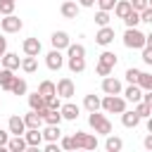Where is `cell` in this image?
Returning <instances> with one entry per match:
<instances>
[{"instance_id": "cell-40", "label": "cell", "mask_w": 152, "mask_h": 152, "mask_svg": "<svg viewBox=\"0 0 152 152\" xmlns=\"http://www.w3.org/2000/svg\"><path fill=\"white\" fill-rule=\"evenodd\" d=\"M142 62L145 64H152V45H142Z\"/></svg>"}, {"instance_id": "cell-26", "label": "cell", "mask_w": 152, "mask_h": 152, "mask_svg": "<svg viewBox=\"0 0 152 152\" xmlns=\"http://www.w3.org/2000/svg\"><path fill=\"white\" fill-rule=\"evenodd\" d=\"M69 71L83 74L86 71V57H69Z\"/></svg>"}, {"instance_id": "cell-28", "label": "cell", "mask_w": 152, "mask_h": 152, "mask_svg": "<svg viewBox=\"0 0 152 152\" xmlns=\"http://www.w3.org/2000/svg\"><path fill=\"white\" fill-rule=\"evenodd\" d=\"M133 112H135L140 119H147V116H152V104H147V102L138 100V102H135V107H133Z\"/></svg>"}, {"instance_id": "cell-32", "label": "cell", "mask_w": 152, "mask_h": 152, "mask_svg": "<svg viewBox=\"0 0 152 152\" xmlns=\"http://www.w3.org/2000/svg\"><path fill=\"white\" fill-rule=\"evenodd\" d=\"M135 83H138L142 90H152V74H150V71H140Z\"/></svg>"}, {"instance_id": "cell-17", "label": "cell", "mask_w": 152, "mask_h": 152, "mask_svg": "<svg viewBox=\"0 0 152 152\" xmlns=\"http://www.w3.org/2000/svg\"><path fill=\"white\" fill-rule=\"evenodd\" d=\"M121 93H124V97H126L128 102H133V104L142 97V88H140L138 83H128V88H126V90H121Z\"/></svg>"}, {"instance_id": "cell-45", "label": "cell", "mask_w": 152, "mask_h": 152, "mask_svg": "<svg viewBox=\"0 0 152 152\" xmlns=\"http://www.w3.org/2000/svg\"><path fill=\"white\" fill-rule=\"evenodd\" d=\"M59 147L62 150H74V145H71V135H59Z\"/></svg>"}, {"instance_id": "cell-43", "label": "cell", "mask_w": 152, "mask_h": 152, "mask_svg": "<svg viewBox=\"0 0 152 152\" xmlns=\"http://www.w3.org/2000/svg\"><path fill=\"white\" fill-rule=\"evenodd\" d=\"M59 104H62V102H59V97H57V95H52V97H48V100H45V107H48V109H59Z\"/></svg>"}, {"instance_id": "cell-9", "label": "cell", "mask_w": 152, "mask_h": 152, "mask_svg": "<svg viewBox=\"0 0 152 152\" xmlns=\"http://www.w3.org/2000/svg\"><path fill=\"white\" fill-rule=\"evenodd\" d=\"M78 12H81V7H78L76 0H64V2L59 5V14H62L64 19H76Z\"/></svg>"}, {"instance_id": "cell-7", "label": "cell", "mask_w": 152, "mask_h": 152, "mask_svg": "<svg viewBox=\"0 0 152 152\" xmlns=\"http://www.w3.org/2000/svg\"><path fill=\"white\" fill-rule=\"evenodd\" d=\"M121 90H124V86H121L119 78H114V76H102V93H104V95H121Z\"/></svg>"}, {"instance_id": "cell-20", "label": "cell", "mask_w": 152, "mask_h": 152, "mask_svg": "<svg viewBox=\"0 0 152 152\" xmlns=\"http://www.w3.org/2000/svg\"><path fill=\"white\" fill-rule=\"evenodd\" d=\"M10 152H24L28 145H26V140H24V135H12L10 140H7V145H5Z\"/></svg>"}, {"instance_id": "cell-12", "label": "cell", "mask_w": 152, "mask_h": 152, "mask_svg": "<svg viewBox=\"0 0 152 152\" xmlns=\"http://www.w3.org/2000/svg\"><path fill=\"white\" fill-rule=\"evenodd\" d=\"M28 107H31V109H33V112H38V114H40V116H43V114H45V112H48V107H45V97H43V95H40V93H38V90H36V93H31V95H28Z\"/></svg>"}, {"instance_id": "cell-16", "label": "cell", "mask_w": 152, "mask_h": 152, "mask_svg": "<svg viewBox=\"0 0 152 152\" xmlns=\"http://www.w3.org/2000/svg\"><path fill=\"white\" fill-rule=\"evenodd\" d=\"M7 131L12 133V135H24V131H26V126H24V119L21 116H10V121H7Z\"/></svg>"}, {"instance_id": "cell-19", "label": "cell", "mask_w": 152, "mask_h": 152, "mask_svg": "<svg viewBox=\"0 0 152 152\" xmlns=\"http://www.w3.org/2000/svg\"><path fill=\"white\" fill-rule=\"evenodd\" d=\"M121 124H124L126 128H135V126L140 124V116H138L133 109H124V112H121Z\"/></svg>"}, {"instance_id": "cell-21", "label": "cell", "mask_w": 152, "mask_h": 152, "mask_svg": "<svg viewBox=\"0 0 152 152\" xmlns=\"http://www.w3.org/2000/svg\"><path fill=\"white\" fill-rule=\"evenodd\" d=\"M0 59H2V66H5V69H12V71L19 69V64H21V59H19L17 52H5Z\"/></svg>"}, {"instance_id": "cell-51", "label": "cell", "mask_w": 152, "mask_h": 152, "mask_svg": "<svg viewBox=\"0 0 152 152\" xmlns=\"http://www.w3.org/2000/svg\"><path fill=\"white\" fill-rule=\"evenodd\" d=\"M95 0H78V7H93Z\"/></svg>"}, {"instance_id": "cell-8", "label": "cell", "mask_w": 152, "mask_h": 152, "mask_svg": "<svg viewBox=\"0 0 152 152\" xmlns=\"http://www.w3.org/2000/svg\"><path fill=\"white\" fill-rule=\"evenodd\" d=\"M45 64H48V69L50 71H59L62 69V64H64V57H62V50H50L48 55H45Z\"/></svg>"}, {"instance_id": "cell-49", "label": "cell", "mask_w": 152, "mask_h": 152, "mask_svg": "<svg viewBox=\"0 0 152 152\" xmlns=\"http://www.w3.org/2000/svg\"><path fill=\"white\" fill-rule=\"evenodd\" d=\"M45 152H59V145L57 142H48L45 145Z\"/></svg>"}, {"instance_id": "cell-11", "label": "cell", "mask_w": 152, "mask_h": 152, "mask_svg": "<svg viewBox=\"0 0 152 152\" xmlns=\"http://www.w3.org/2000/svg\"><path fill=\"white\" fill-rule=\"evenodd\" d=\"M21 50H24V55H28V57H38L40 50H43V45H40L38 38H26V40L21 43Z\"/></svg>"}, {"instance_id": "cell-5", "label": "cell", "mask_w": 152, "mask_h": 152, "mask_svg": "<svg viewBox=\"0 0 152 152\" xmlns=\"http://www.w3.org/2000/svg\"><path fill=\"white\" fill-rule=\"evenodd\" d=\"M0 28H2L5 33H19V31L24 28V21L12 12V14H5V17L0 19Z\"/></svg>"}, {"instance_id": "cell-2", "label": "cell", "mask_w": 152, "mask_h": 152, "mask_svg": "<svg viewBox=\"0 0 152 152\" xmlns=\"http://www.w3.org/2000/svg\"><path fill=\"white\" fill-rule=\"evenodd\" d=\"M100 109H104L107 114H121L126 109V97H121V95H104L100 100Z\"/></svg>"}, {"instance_id": "cell-48", "label": "cell", "mask_w": 152, "mask_h": 152, "mask_svg": "<svg viewBox=\"0 0 152 152\" xmlns=\"http://www.w3.org/2000/svg\"><path fill=\"white\" fill-rule=\"evenodd\" d=\"M5 52H7V38H5V36H0V57H2Z\"/></svg>"}, {"instance_id": "cell-44", "label": "cell", "mask_w": 152, "mask_h": 152, "mask_svg": "<svg viewBox=\"0 0 152 152\" xmlns=\"http://www.w3.org/2000/svg\"><path fill=\"white\" fill-rule=\"evenodd\" d=\"M95 2H97V7H100V10L112 12V7H114V2H116V0H95Z\"/></svg>"}, {"instance_id": "cell-24", "label": "cell", "mask_w": 152, "mask_h": 152, "mask_svg": "<svg viewBox=\"0 0 152 152\" xmlns=\"http://www.w3.org/2000/svg\"><path fill=\"white\" fill-rule=\"evenodd\" d=\"M12 81H14V71L12 69H0V88L2 90H10L12 88Z\"/></svg>"}, {"instance_id": "cell-38", "label": "cell", "mask_w": 152, "mask_h": 152, "mask_svg": "<svg viewBox=\"0 0 152 152\" xmlns=\"http://www.w3.org/2000/svg\"><path fill=\"white\" fill-rule=\"evenodd\" d=\"M14 12V0H0V14H12Z\"/></svg>"}, {"instance_id": "cell-23", "label": "cell", "mask_w": 152, "mask_h": 152, "mask_svg": "<svg viewBox=\"0 0 152 152\" xmlns=\"http://www.w3.org/2000/svg\"><path fill=\"white\" fill-rule=\"evenodd\" d=\"M121 147H124V140L109 133L107 140H104V150H107V152H121Z\"/></svg>"}, {"instance_id": "cell-29", "label": "cell", "mask_w": 152, "mask_h": 152, "mask_svg": "<svg viewBox=\"0 0 152 152\" xmlns=\"http://www.w3.org/2000/svg\"><path fill=\"white\" fill-rule=\"evenodd\" d=\"M97 64H102V66H109V69H114V66H116V55H114V52H109V50H104V52L100 55Z\"/></svg>"}, {"instance_id": "cell-22", "label": "cell", "mask_w": 152, "mask_h": 152, "mask_svg": "<svg viewBox=\"0 0 152 152\" xmlns=\"http://www.w3.org/2000/svg\"><path fill=\"white\" fill-rule=\"evenodd\" d=\"M40 133H43V140H48V142H57V140H59V135H62L59 126H55V124H48V128H45V131H40Z\"/></svg>"}, {"instance_id": "cell-39", "label": "cell", "mask_w": 152, "mask_h": 152, "mask_svg": "<svg viewBox=\"0 0 152 152\" xmlns=\"http://www.w3.org/2000/svg\"><path fill=\"white\" fill-rule=\"evenodd\" d=\"M140 21H145V24H152V7L147 5L145 10H140Z\"/></svg>"}, {"instance_id": "cell-13", "label": "cell", "mask_w": 152, "mask_h": 152, "mask_svg": "<svg viewBox=\"0 0 152 152\" xmlns=\"http://www.w3.org/2000/svg\"><path fill=\"white\" fill-rule=\"evenodd\" d=\"M114 40V28L107 24V26H100V31L95 33V43L97 45H109Z\"/></svg>"}, {"instance_id": "cell-30", "label": "cell", "mask_w": 152, "mask_h": 152, "mask_svg": "<svg viewBox=\"0 0 152 152\" xmlns=\"http://www.w3.org/2000/svg\"><path fill=\"white\" fill-rule=\"evenodd\" d=\"M26 90H28L26 81H24V78H19V76H14V81H12V88H10V93H14V95H26Z\"/></svg>"}, {"instance_id": "cell-35", "label": "cell", "mask_w": 152, "mask_h": 152, "mask_svg": "<svg viewBox=\"0 0 152 152\" xmlns=\"http://www.w3.org/2000/svg\"><path fill=\"white\" fill-rule=\"evenodd\" d=\"M83 107H86L88 112L100 109V97H97V95H86V97H83Z\"/></svg>"}, {"instance_id": "cell-46", "label": "cell", "mask_w": 152, "mask_h": 152, "mask_svg": "<svg viewBox=\"0 0 152 152\" xmlns=\"http://www.w3.org/2000/svg\"><path fill=\"white\" fill-rule=\"evenodd\" d=\"M7 140H10V131H5V128H0V150H5V145H7Z\"/></svg>"}, {"instance_id": "cell-25", "label": "cell", "mask_w": 152, "mask_h": 152, "mask_svg": "<svg viewBox=\"0 0 152 152\" xmlns=\"http://www.w3.org/2000/svg\"><path fill=\"white\" fill-rule=\"evenodd\" d=\"M112 12H114L119 19H124V17L131 12V2H128V0H116V2H114V7H112Z\"/></svg>"}, {"instance_id": "cell-37", "label": "cell", "mask_w": 152, "mask_h": 152, "mask_svg": "<svg viewBox=\"0 0 152 152\" xmlns=\"http://www.w3.org/2000/svg\"><path fill=\"white\" fill-rule=\"evenodd\" d=\"M95 24H97V26H107V24H109V12L97 10V14H95Z\"/></svg>"}, {"instance_id": "cell-34", "label": "cell", "mask_w": 152, "mask_h": 152, "mask_svg": "<svg viewBox=\"0 0 152 152\" xmlns=\"http://www.w3.org/2000/svg\"><path fill=\"white\" fill-rule=\"evenodd\" d=\"M19 69H24L26 74H33V71L38 69V62H36V57H28V55H26V57L21 59V64H19Z\"/></svg>"}, {"instance_id": "cell-47", "label": "cell", "mask_w": 152, "mask_h": 152, "mask_svg": "<svg viewBox=\"0 0 152 152\" xmlns=\"http://www.w3.org/2000/svg\"><path fill=\"white\" fill-rule=\"evenodd\" d=\"M95 71H97V76H109V74H112V69H109V66H102V64H97Z\"/></svg>"}, {"instance_id": "cell-3", "label": "cell", "mask_w": 152, "mask_h": 152, "mask_svg": "<svg viewBox=\"0 0 152 152\" xmlns=\"http://www.w3.org/2000/svg\"><path fill=\"white\" fill-rule=\"evenodd\" d=\"M88 124L95 128V133H100V135H109L112 133V121L104 116V114H100V109H95V112H90L88 114Z\"/></svg>"}, {"instance_id": "cell-6", "label": "cell", "mask_w": 152, "mask_h": 152, "mask_svg": "<svg viewBox=\"0 0 152 152\" xmlns=\"http://www.w3.org/2000/svg\"><path fill=\"white\" fill-rule=\"evenodd\" d=\"M55 90H57V97H64V100H71V97L76 95V86H74V81H71L69 76L59 78V81L55 83Z\"/></svg>"}, {"instance_id": "cell-14", "label": "cell", "mask_w": 152, "mask_h": 152, "mask_svg": "<svg viewBox=\"0 0 152 152\" xmlns=\"http://www.w3.org/2000/svg\"><path fill=\"white\" fill-rule=\"evenodd\" d=\"M78 104H74V102H64V104H59V114H62V119H66V121H76L78 119Z\"/></svg>"}, {"instance_id": "cell-31", "label": "cell", "mask_w": 152, "mask_h": 152, "mask_svg": "<svg viewBox=\"0 0 152 152\" xmlns=\"http://www.w3.org/2000/svg\"><path fill=\"white\" fill-rule=\"evenodd\" d=\"M43 124H55V126H59V124H62L59 109H48V112L43 114Z\"/></svg>"}, {"instance_id": "cell-1", "label": "cell", "mask_w": 152, "mask_h": 152, "mask_svg": "<svg viewBox=\"0 0 152 152\" xmlns=\"http://www.w3.org/2000/svg\"><path fill=\"white\" fill-rule=\"evenodd\" d=\"M124 45H126L128 50H140L142 45H147V33L138 31V26H131V28H126V33H124Z\"/></svg>"}, {"instance_id": "cell-15", "label": "cell", "mask_w": 152, "mask_h": 152, "mask_svg": "<svg viewBox=\"0 0 152 152\" xmlns=\"http://www.w3.org/2000/svg\"><path fill=\"white\" fill-rule=\"evenodd\" d=\"M24 140H26L28 147H38V145L43 142V133H40V128H26V131H24Z\"/></svg>"}, {"instance_id": "cell-42", "label": "cell", "mask_w": 152, "mask_h": 152, "mask_svg": "<svg viewBox=\"0 0 152 152\" xmlns=\"http://www.w3.org/2000/svg\"><path fill=\"white\" fill-rule=\"evenodd\" d=\"M138 74H140V69H133V66L126 69V81H128V83H135V81H138Z\"/></svg>"}, {"instance_id": "cell-36", "label": "cell", "mask_w": 152, "mask_h": 152, "mask_svg": "<svg viewBox=\"0 0 152 152\" xmlns=\"http://www.w3.org/2000/svg\"><path fill=\"white\" fill-rule=\"evenodd\" d=\"M124 24H126V28H131V26H138V24H140V12L131 10V12L124 17Z\"/></svg>"}, {"instance_id": "cell-27", "label": "cell", "mask_w": 152, "mask_h": 152, "mask_svg": "<svg viewBox=\"0 0 152 152\" xmlns=\"http://www.w3.org/2000/svg\"><path fill=\"white\" fill-rule=\"evenodd\" d=\"M38 93L48 100V97H52V95H57V90H55V83L52 81H40L38 83Z\"/></svg>"}, {"instance_id": "cell-41", "label": "cell", "mask_w": 152, "mask_h": 152, "mask_svg": "<svg viewBox=\"0 0 152 152\" xmlns=\"http://www.w3.org/2000/svg\"><path fill=\"white\" fill-rule=\"evenodd\" d=\"M128 2H131V10H135V12H140L150 5V0H128Z\"/></svg>"}, {"instance_id": "cell-50", "label": "cell", "mask_w": 152, "mask_h": 152, "mask_svg": "<svg viewBox=\"0 0 152 152\" xmlns=\"http://www.w3.org/2000/svg\"><path fill=\"white\" fill-rule=\"evenodd\" d=\"M142 145H145V150H152V135H145Z\"/></svg>"}, {"instance_id": "cell-4", "label": "cell", "mask_w": 152, "mask_h": 152, "mask_svg": "<svg viewBox=\"0 0 152 152\" xmlns=\"http://www.w3.org/2000/svg\"><path fill=\"white\" fill-rule=\"evenodd\" d=\"M71 145H74V150H95V147H97V138L90 135V133L76 131V133L71 135Z\"/></svg>"}, {"instance_id": "cell-10", "label": "cell", "mask_w": 152, "mask_h": 152, "mask_svg": "<svg viewBox=\"0 0 152 152\" xmlns=\"http://www.w3.org/2000/svg\"><path fill=\"white\" fill-rule=\"evenodd\" d=\"M50 43H52L55 50H66V45L71 43V38H69L66 31H55V33L50 36Z\"/></svg>"}, {"instance_id": "cell-33", "label": "cell", "mask_w": 152, "mask_h": 152, "mask_svg": "<svg viewBox=\"0 0 152 152\" xmlns=\"http://www.w3.org/2000/svg\"><path fill=\"white\" fill-rule=\"evenodd\" d=\"M66 55L69 57H86V48L81 43H69L66 45Z\"/></svg>"}, {"instance_id": "cell-18", "label": "cell", "mask_w": 152, "mask_h": 152, "mask_svg": "<svg viewBox=\"0 0 152 152\" xmlns=\"http://www.w3.org/2000/svg\"><path fill=\"white\" fill-rule=\"evenodd\" d=\"M21 119H24V126H26V128H40V126H43V116H40L38 112H33V109H31L28 114H24Z\"/></svg>"}]
</instances>
